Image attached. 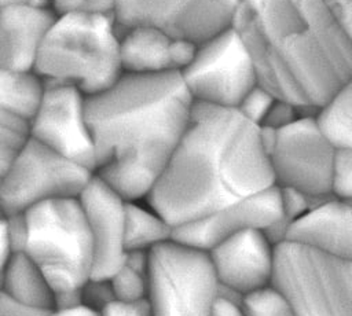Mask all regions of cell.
<instances>
[{"mask_svg":"<svg viewBox=\"0 0 352 316\" xmlns=\"http://www.w3.org/2000/svg\"><path fill=\"white\" fill-rule=\"evenodd\" d=\"M231 26L257 84L302 114L352 81L351 29L324 0H239Z\"/></svg>","mask_w":352,"mask_h":316,"instance_id":"obj_1","label":"cell"},{"mask_svg":"<svg viewBox=\"0 0 352 316\" xmlns=\"http://www.w3.org/2000/svg\"><path fill=\"white\" fill-rule=\"evenodd\" d=\"M192 103L179 73L122 71L85 96L94 173L126 201H143L179 143Z\"/></svg>","mask_w":352,"mask_h":316,"instance_id":"obj_2","label":"cell"},{"mask_svg":"<svg viewBox=\"0 0 352 316\" xmlns=\"http://www.w3.org/2000/svg\"><path fill=\"white\" fill-rule=\"evenodd\" d=\"M274 185L260 126L236 109L192 103L144 202L173 228Z\"/></svg>","mask_w":352,"mask_h":316,"instance_id":"obj_3","label":"cell"},{"mask_svg":"<svg viewBox=\"0 0 352 316\" xmlns=\"http://www.w3.org/2000/svg\"><path fill=\"white\" fill-rule=\"evenodd\" d=\"M33 71L44 82L69 84L85 96L110 87L122 74L114 16L56 14L41 41Z\"/></svg>","mask_w":352,"mask_h":316,"instance_id":"obj_4","label":"cell"},{"mask_svg":"<svg viewBox=\"0 0 352 316\" xmlns=\"http://www.w3.org/2000/svg\"><path fill=\"white\" fill-rule=\"evenodd\" d=\"M22 216V253L38 267L54 290V309L81 304L80 291L92 278L94 253L77 198L45 201Z\"/></svg>","mask_w":352,"mask_h":316,"instance_id":"obj_5","label":"cell"},{"mask_svg":"<svg viewBox=\"0 0 352 316\" xmlns=\"http://www.w3.org/2000/svg\"><path fill=\"white\" fill-rule=\"evenodd\" d=\"M270 284L296 316H352V258L280 240Z\"/></svg>","mask_w":352,"mask_h":316,"instance_id":"obj_6","label":"cell"},{"mask_svg":"<svg viewBox=\"0 0 352 316\" xmlns=\"http://www.w3.org/2000/svg\"><path fill=\"white\" fill-rule=\"evenodd\" d=\"M217 293L206 251L173 239L148 251L147 302L153 316H209Z\"/></svg>","mask_w":352,"mask_h":316,"instance_id":"obj_7","label":"cell"},{"mask_svg":"<svg viewBox=\"0 0 352 316\" xmlns=\"http://www.w3.org/2000/svg\"><path fill=\"white\" fill-rule=\"evenodd\" d=\"M276 187L297 190L312 201L330 198V170L336 148L318 131L312 114L270 129L260 126Z\"/></svg>","mask_w":352,"mask_h":316,"instance_id":"obj_8","label":"cell"},{"mask_svg":"<svg viewBox=\"0 0 352 316\" xmlns=\"http://www.w3.org/2000/svg\"><path fill=\"white\" fill-rule=\"evenodd\" d=\"M194 103L235 109L257 84L250 58L232 26L195 44L179 73Z\"/></svg>","mask_w":352,"mask_h":316,"instance_id":"obj_9","label":"cell"},{"mask_svg":"<svg viewBox=\"0 0 352 316\" xmlns=\"http://www.w3.org/2000/svg\"><path fill=\"white\" fill-rule=\"evenodd\" d=\"M92 173L29 137L1 183L0 203L7 214H16L45 201L77 198Z\"/></svg>","mask_w":352,"mask_h":316,"instance_id":"obj_10","label":"cell"},{"mask_svg":"<svg viewBox=\"0 0 352 316\" xmlns=\"http://www.w3.org/2000/svg\"><path fill=\"white\" fill-rule=\"evenodd\" d=\"M238 3L239 0H116L113 16L118 27L153 26L198 44L231 26Z\"/></svg>","mask_w":352,"mask_h":316,"instance_id":"obj_11","label":"cell"},{"mask_svg":"<svg viewBox=\"0 0 352 316\" xmlns=\"http://www.w3.org/2000/svg\"><path fill=\"white\" fill-rule=\"evenodd\" d=\"M29 137L94 172V144L85 115V95L69 84L45 82L29 124Z\"/></svg>","mask_w":352,"mask_h":316,"instance_id":"obj_12","label":"cell"},{"mask_svg":"<svg viewBox=\"0 0 352 316\" xmlns=\"http://www.w3.org/2000/svg\"><path fill=\"white\" fill-rule=\"evenodd\" d=\"M279 190H265L234 201L198 220L173 229V240L208 251L220 242L243 231L258 229L267 235L280 225Z\"/></svg>","mask_w":352,"mask_h":316,"instance_id":"obj_13","label":"cell"},{"mask_svg":"<svg viewBox=\"0 0 352 316\" xmlns=\"http://www.w3.org/2000/svg\"><path fill=\"white\" fill-rule=\"evenodd\" d=\"M94 253L92 278L109 279L125 257L126 199L92 173L77 195Z\"/></svg>","mask_w":352,"mask_h":316,"instance_id":"obj_14","label":"cell"},{"mask_svg":"<svg viewBox=\"0 0 352 316\" xmlns=\"http://www.w3.org/2000/svg\"><path fill=\"white\" fill-rule=\"evenodd\" d=\"M206 253L223 290L243 297L271 283L274 243L264 231H243Z\"/></svg>","mask_w":352,"mask_h":316,"instance_id":"obj_15","label":"cell"},{"mask_svg":"<svg viewBox=\"0 0 352 316\" xmlns=\"http://www.w3.org/2000/svg\"><path fill=\"white\" fill-rule=\"evenodd\" d=\"M122 71L139 74L180 73L195 44L144 25L118 27Z\"/></svg>","mask_w":352,"mask_h":316,"instance_id":"obj_16","label":"cell"},{"mask_svg":"<svg viewBox=\"0 0 352 316\" xmlns=\"http://www.w3.org/2000/svg\"><path fill=\"white\" fill-rule=\"evenodd\" d=\"M282 240L352 258L351 201L330 196L312 203L307 212L286 225Z\"/></svg>","mask_w":352,"mask_h":316,"instance_id":"obj_17","label":"cell"},{"mask_svg":"<svg viewBox=\"0 0 352 316\" xmlns=\"http://www.w3.org/2000/svg\"><path fill=\"white\" fill-rule=\"evenodd\" d=\"M55 15L48 5L0 8V67L33 70L38 48Z\"/></svg>","mask_w":352,"mask_h":316,"instance_id":"obj_18","label":"cell"},{"mask_svg":"<svg viewBox=\"0 0 352 316\" xmlns=\"http://www.w3.org/2000/svg\"><path fill=\"white\" fill-rule=\"evenodd\" d=\"M0 291L23 305L52 311L55 294L38 267L22 251L11 253L0 272Z\"/></svg>","mask_w":352,"mask_h":316,"instance_id":"obj_19","label":"cell"},{"mask_svg":"<svg viewBox=\"0 0 352 316\" xmlns=\"http://www.w3.org/2000/svg\"><path fill=\"white\" fill-rule=\"evenodd\" d=\"M45 82L33 71L0 67V115L14 117L30 124Z\"/></svg>","mask_w":352,"mask_h":316,"instance_id":"obj_20","label":"cell"},{"mask_svg":"<svg viewBox=\"0 0 352 316\" xmlns=\"http://www.w3.org/2000/svg\"><path fill=\"white\" fill-rule=\"evenodd\" d=\"M173 227L144 201H128L125 210V250L150 251L172 240Z\"/></svg>","mask_w":352,"mask_h":316,"instance_id":"obj_21","label":"cell"},{"mask_svg":"<svg viewBox=\"0 0 352 316\" xmlns=\"http://www.w3.org/2000/svg\"><path fill=\"white\" fill-rule=\"evenodd\" d=\"M352 81L340 88L312 114L320 135L336 150L352 148Z\"/></svg>","mask_w":352,"mask_h":316,"instance_id":"obj_22","label":"cell"},{"mask_svg":"<svg viewBox=\"0 0 352 316\" xmlns=\"http://www.w3.org/2000/svg\"><path fill=\"white\" fill-rule=\"evenodd\" d=\"M107 280L114 300L128 302L146 300L148 291V251H126L121 265Z\"/></svg>","mask_w":352,"mask_h":316,"instance_id":"obj_23","label":"cell"},{"mask_svg":"<svg viewBox=\"0 0 352 316\" xmlns=\"http://www.w3.org/2000/svg\"><path fill=\"white\" fill-rule=\"evenodd\" d=\"M28 139L29 122L0 115V187L14 158Z\"/></svg>","mask_w":352,"mask_h":316,"instance_id":"obj_24","label":"cell"},{"mask_svg":"<svg viewBox=\"0 0 352 316\" xmlns=\"http://www.w3.org/2000/svg\"><path fill=\"white\" fill-rule=\"evenodd\" d=\"M241 304L245 316H296L287 301L271 284L245 294Z\"/></svg>","mask_w":352,"mask_h":316,"instance_id":"obj_25","label":"cell"},{"mask_svg":"<svg viewBox=\"0 0 352 316\" xmlns=\"http://www.w3.org/2000/svg\"><path fill=\"white\" fill-rule=\"evenodd\" d=\"M330 195L341 201L352 198V148L336 150L330 170Z\"/></svg>","mask_w":352,"mask_h":316,"instance_id":"obj_26","label":"cell"},{"mask_svg":"<svg viewBox=\"0 0 352 316\" xmlns=\"http://www.w3.org/2000/svg\"><path fill=\"white\" fill-rule=\"evenodd\" d=\"M274 100L275 98L267 89H264L260 84H256L243 95V98L241 99L235 109L246 120L260 126L268 110L271 109Z\"/></svg>","mask_w":352,"mask_h":316,"instance_id":"obj_27","label":"cell"},{"mask_svg":"<svg viewBox=\"0 0 352 316\" xmlns=\"http://www.w3.org/2000/svg\"><path fill=\"white\" fill-rule=\"evenodd\" d=\"M55 14L63 12H95L113 15L116 0H50Z\"/></svg>","mask_w":352,"mask_h":316,"instance_id":"obj_28","label":"cell"},{"mask_svg":"<svg viewBox=\"0 0 352 316\" xmlns=\"http://www.w3.org/2000/svg\"><path fill=\"white\" fill-rule=\"evenodd\" d=\"M80 297H81V304L95 311H100L106 304L114 300L109 280L98 279V278H91L82 286L80 291Z\"/></svg>","mask_w":352,"mask_h":316,"instance_id":"obj_29","label":"cell"},{"mask_svg":"<svg viewBox=\"0 0 352 316\" xmlns=\"http://www.w3.org/2000/svg\"><path fill=\"white\" fill-rule=\"evenodd\" d=\"M302 113L296 106H293L287 102L275 99L260 126L270 128V129H279V128L290 124L292 121H294Z\"/></svg>","mask_w":352,"mask_h":316,"instance_id":"obj_30","label":"cell"},{"mask_svg":"<svg viewBox=\"0 0 352 316\" xmlns=\"http://www.w3.org/2000/svg\"><path fill=\"white\" fill-rule=\"evenodd\" d=\"M99 316H153V315L146 298V300L131 301V302L113 300L99 311Z\"/></svg>","mask_w":352,"mask_h":316,"instance_id":"obj_31","label":"cell"},{"mask_svg":"<svg viewBox=\"0 0 352 316\" xmlns=\"http://www.w3.org/2000/svg\"><path fill=\"white\" fill-rule=\"evenodd\" d=\"M241 300L242 297L219 287L209 316H245Z\"/></svg>","mask_w":352,"mask_h":316,"instance_id":"obj_32","label":"cell"},{"mask_svg":"<svg viewBox=\"0 0 352 316\" xmlns=\"http://www.w3.org/2000/svg\"><path fill=\"white\" fill-rule=\"evenodd\" d=\"M50 311L32 308L16 302L0 291V316H48Z\"/></svg>","mask_w":352,"mask_h":316,"instance_id":"obj_33","label":"cell"},{"mask_svg":"<svg viewBox=\"0 0 352 316\" xmlns=\"http://www.w3.org/2000/svg\"><path fill=\"white\" fill-rule=\"evenodd\" d=\"M11 256L10 239H8V216L0 203V272Z\"/></svg>","mask_w":352,"mask_h":316,"instance_id":"obj_34","label":"cell"},{"mask_svg":"<svg viewBox=\"0 0 352 316\" xmlns=\"http://www.w3.org/2000/svg\"><path fill=\"white\" fill-rule=\"evenodd\" d=\"M327 5L336 12L341 22L351 29L352 23V0H324Z\"/></svg>","mask_w":352,"mask_h":316,"instance_id":"obj_35","label":"cell"},{"mask_svg":"<svg viewBox=\"0 0 352 316\" xmlns=\"http://www.w3.org/2000/svg\"><path fill=\"white\" fill-rule=\"evenodd\" d=\"M48 316H99V311H95L84 304H78L69 308H55L50 311Z\"/></svg>","mask_w":352,"mask_h":316,"instance_id":"obj_36","label":"cell"},{"mask_svg":"<svg viewBox=\"0 0 352 316\" xmlns=\"http://www.w3.org/2000/svg\"><path fill=\"white\" fill-rule=\"evenodd\" d=\"M22 5H50V0H0V8Z\"/></svg>","mask_w":352,"mask_h":316,"instance_id":"obj_37","label":"cell"}]
</instances>
